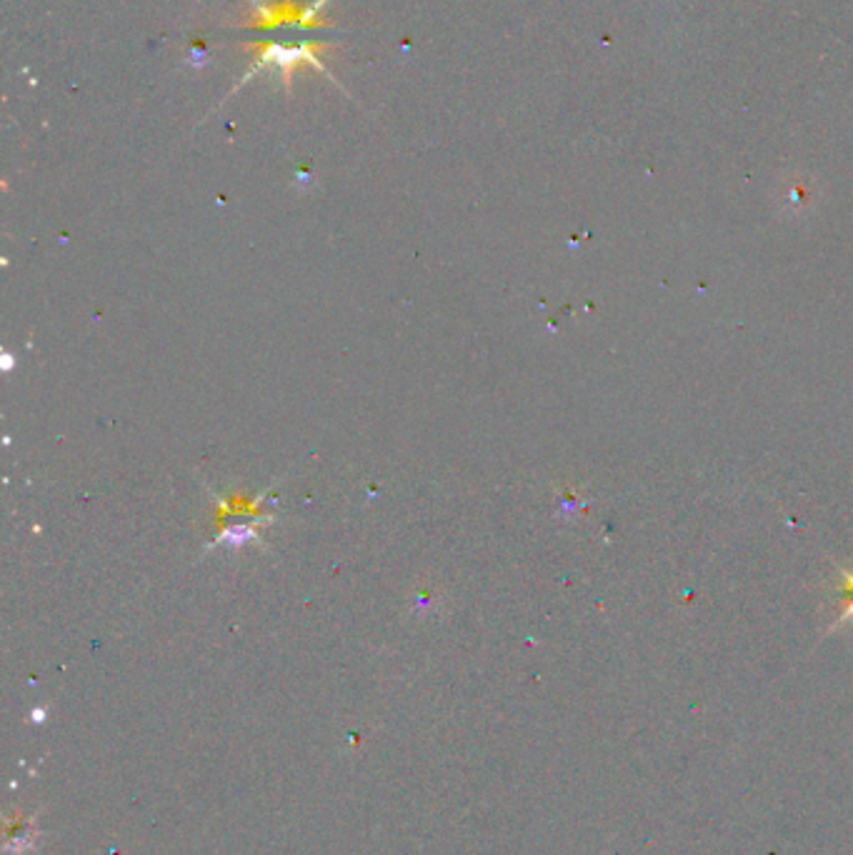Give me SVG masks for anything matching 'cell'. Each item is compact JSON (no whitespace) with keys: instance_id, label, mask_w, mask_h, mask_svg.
I'll return each mask as SVG.
<instances>
[{"instance_id":"cell-2","label":"cell","mask_w":853,"mask_h":855,"mask_svg":"<svg viewBox=\"0 0 853 855\" xmlns=\"http://www.w3.org/2000/svg\"><path fill=\"white\" fill-rule=\"evenodd\" d=\"M841 573H843V583H841L843 601H841V613H839V618H836L833 628H839L841 623H849V621L853 623V570H841Z\"/></svg>"},{"instance_id":"cell-1","label":"cell","mask_w":853,"mask_h":855,"mask_svg":"<svg viewBox=\"0 0 853 855\" xmlns=\"http://www.w3.org/2000/svg\"><path fill=\"white\" fill-rule=\"evenodd\" d=\"M311 61L321 68V61L315 58V53H311V46H303V48H284V46H268V48H259V56H255V63H253V71H259V68H266V65H278L284 68V75L288 81V75H291V68L298 63H305ZM251 71V73H253Z\"/></svg>"}]
</instances>
